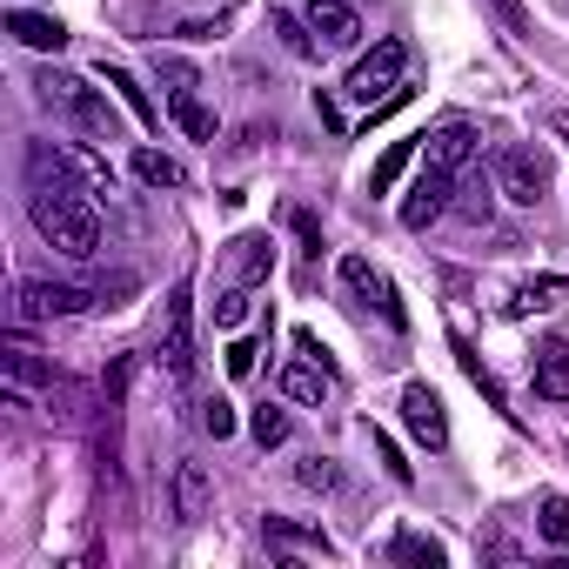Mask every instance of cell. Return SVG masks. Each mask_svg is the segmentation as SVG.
<instances>
[{
    "label": "cell",
    "mask_w": 569,
    "mask_h": 569,
    "mask_svg": "<svg viewBox=\"0 0 569 569\" xmlns=\"http://www.w3.org/2000/svg\"><path fill=\"white\" fill-rule=\"evenodd\" d=\"M34 94H41V108H54L81 141H121V114H114V101H108L94 81L61 74V68H41V74H34Z\"/></svg>",
    "instance_id": "cell-1"
},
{
    "label": "cell",
    "mask_w": 569,
    "mask_h": 569,
    "mask_svg": "<svg viewBox=\"0 0 569 569\" xmlns=\"http://www.w3.org/2000/svg\"><path fill=\"white\" fill-rule=\"evenodd\" d=\"M28 214H34L41 241H48V248H61L68 261L101 254V214H94V201H88V194H28Z\"/></svg>",
    "instance_id": "cell-2"
},
{
    "label": "cell",
    "mask_w": 569,
    "mask_h": 569,
    "mask_svg": "<svg viewBox=\"0 0 569 569\" xmlns=\"http://www.w3.org/2000/svg\"><path fill=\"white\" fill-rule=\"evenodd\" d=\"M402 81H409V41H396V34H389V41H376V54H362V61L349 68V81H342V88H349V101H356V108H376V101H389Z\"/></svg>",
    "instance_id": "cell-3"
},
{
    "label": "cell",
    "mask_w": 569,
    "mask_h": 569,
    "mask_svg": "<svg viewBox=\"0 0 569 569\" xmlns=\"http://www.w3.org/2000/svg\"><path fill=\"white\" fill-rule=\"evenodd\" d=\"M161 369L174 382L194 376V289L188 281H174V296H168V322H161Z\"/></svg>",
    "instance_id": "cell-4"
},
{
    "label": "cell",
    "mask_w": 569,
    "mask_h": 569,
    "mask_svg": "<svg viewBox=\"0 0 569 569\" xmlns=\"http://www.w3.org/2000/svg\"><path fill=\"white\" fill-rule=\"evenodd\" d=\"M449 194H456V168L422 161V174H416V181H409V194H402V228H409V234H422L429 221H442V214L456 208Z\"/></svg>",
    "instance_id": "cell-5"
},
{
    "label": "cell",
    "mask_w": 569,
    "mask_h": 569,
    "mask_svg": "<svg viewBox=\"0 0 569 569\" xmlns=\"http://www.w3.org/2000/svg\"><path fill=\"white\" fill-rule=\"evenodd\" d=\"M496 188H502V201L536 208V201L549 194V161H542V148H502V161H496Z\"/></svg>",
    "instance_id": "cell-6"
},
{
    "label": "cell",
    "mask_w": 569,
    "mask_h": 569,
    "mask_svg": "<svg viewBox=\"0 0 569 569\" xmlns=\"http://www.w3.org/2000/svg\"><path fill=\"white\" fill-rule=\"evenodd\" d=\"M101 296L81 281H21V322H54V316H81Z\"/></svg>",
    "instance_id": "cell-7"
},
{
    "label": "cell",
    "mask_w": 569,
    "mask_h": 569,
    "mask_svg": "<svg viewBox=\"0 0 569 569\" xmlns=\"http://www.w3.org/2000/svg\"><path fill=\"white\" fill-rule=\"evenodd\" d=\"M476 148H482V134H476V121H462V114H449V121H436V128L422 134V161L456 168V174L476 161Z\"/></svg>",
    "instance_id": "cell-8"
},
{
    "label": "cell",
    "mask_w": 569,
    "mask_h": 569,
    "mask_svg": "<svg viewBox=\"0 0 569 569\" xmlns=\"http://www.w3.org/2000/svg\"><path fill=\"white\" fill-rule=\"evenodd\" d=\"M402 422L422 449H449V416H442V396L429 382H409L402 389Z\"/></svg>",
    "instance_id": "cell-9"
},
{
    "label": "cell",
    "mask_w": 569,
    "mask_h": 569,
    "mask_svg": "<svg viewBox=\"0 0 569 569\" xmlns=\"http://www.w3.org/2000/svg\"><path fill=\"white\" fill-rule=\"evenodd\" d=\"M336 281H342V289H349L356 302H382V316H389V322L402 329V309H396L389 281L376 274V261H369V254H342V261H336Z\"/></svg>",
    "instance_id": "cell-10"
},
{
    "label": "cell",
    "mask_w": 569,
    "mask_h": 569,
    "mask_svg": "<svg viewBox=\"0 0 569 569\" xmlns=\"http://www.w3.org/2000/svg\"><path fill=\"white\" fill-rule=\"evenodd\" d=\"M302 21L316 28V41H322V48H356V41H362V21H356L349 0H309Z\"/></svg>",
    "instance_id": "cell-11"
},
{
    "label": "cell",
    "mask_w": 569,
    "mask_h": 569,
    "mask_svg": "<svg viewBox=\"0 0 569 569\" xmlns=\"http://www.w3.org/2000/svg\"><path fill=\"white\" fill-rule=\"evenodd\" d=\"M208 502H214V482H208V462H194V456H181V462H174V516H181V522H201V516H208Z\"/></svg>",
    "instance_id": "cell-12"
},
{
    "label": "cell",
    "mask_w": 569,
    "mask_h": 569,
    "mask_svg": "<svg viewBox=\"0 0 569 569\" xmlns=\"http://www.w3.org/2000/svg\"><path fill=\"white\" fill-rule=\"evenodd\" d=\"M8 34L21 48H34V54H61L68 48V28L54 14H28V8H8Z\"/></svg>",
    "instance_id": "cell-13"
},
{
    "label": "cell",
    "mask_w": 569,
    "mask_h": 569,
    "mask_svg": "<svg viewBox=\"0 0 569 569\" xmlns=\"http://www.w3.org/2000/svg\"><path fill=\"white\" fill-rule=\"evenodd\" d=\"M536 396H549V402L569 396V342H562V336H549V342L536 349Z\"/></svg>",
    "instance_id": "cell-14"
},
{
    "label": "cell",
    "mask_w": 569,
    "mask_h": 569,
    "mask_svg": "<svg viewBox=\"0 0 569 569\" xmlns=\"http://www.w3.org/2000/svg\"><path fill=\"white\" fill-rule=\"evenodd\" d=\"M281 396H289V402H329V369L316 362V356H302V362H289V369H281Z\"/></svg>",
    "instance_id": "cell-15"
},
{
    "label": "cell",
    "mask_w": 569,
    "mask_h": 569,
    "mask_svg": "<svg viewBox=\"0 0 569 569\" xmlns=\"http://www.w3.org/2000/svg\"><path fill=\"white\" fill-rule=\"evenodd\" d=\"M228 268H234V281H248V289H254V281H268V268H274V241L268 234H241L234 254H228Z\"/></svg>",
    "instance_id": "cell-16"
},
{
    "label": "cell",
    "mask_w": 569,
    "mask_h": 569,
    "mask_svg": "<svg viewBox=\"0 0 569 569\" xmlns=\"http://www.w3.org/2000/svg\"><path fill=\"white\" fill-rule=\"evenodd\" d=\"M168 114H174V128H181L188 141H214V114H208V101H201L194 88H174V94H168Z\"/></svg>",
    "instance_id": "cell-17"
},
{
    "label": "cell",
    "mask_w": 569,
    "mask_h": 569,
    "mask_svg": "<svg viewBox=\"0 0 569 569\" xmlns=\"http://www.w3.org/2000/svg\"><path fill=\"white\" fill-rule=\"evenodd\" d=\"M101 81H108V88H114V94H121V101L134 108V121H141V128H161V108L148 101V88H141V81H134L128 68H108V61H101Z\"/></svg>",
    "instance_id": "cell-18"
},
{
    "label": "cell",
    "mask_w": 569,
    "mask_h": 569,
    "mask_svg": "<svg viewBox=\"0 0 569 569\" xmlns=\"http://www.w3.org/2000/svg\"><path fill=\"white\" fill-rule=\"evenodd\" d=\"M562 289H569L562 274H536V281H522V289H516L509 316H542V309H556V302H562Z\"/></svg>",
    "instance_id": "cell-19"
},
{
    "label": "cell",
    "mask_w": 569,
    "mask_h": 569,
    "mask_svg": "<svg viewBox=\"0 0 569 569\" xmlns=\"http://www.w3.org/2000/svg\"><path fill=\"white\" fill-rule=\"evenodd\" d=\"M422 148V134H409V141H389V154L376 161V174H369V194H389L396 181H402V168H409V154Z\"/></svg>",
    "instance_id": "cell-20"
},
{
    "label": "cell",
    "mask_w": 569,
    "mask_h": 569,
    "mask_svg": "<svg viewBox=\"0 0 569 569\" xmlns=\"http://www.w3.org/2000/svg\"><path fill=\"white\" fill-rule=\"evenodd\" d=\"M389 556H396V562H422V569H442V562H449V549H442L436 536H416V529H402V536L389 542Z\"/></svg>",
    "instance_id": "cell-21"
},
{
    "label": "cell",
    "mask_w": 569,
    "mask_h": 569,
    "mask_svg": "<svg viewBox=\"0 0 569 569\" xmlns=\"http://www.w3.org/2000/svg\"><path fill=\"white\" fill-rule=\"evenodd\" d=\"M536 529H542V542H549V549H569V496H556V489H549V496L536 502Z\"/></svg>",
    "instance_id": "cell-22"
},
{
    "label": "cell",
    "mask_w": 569,
    "mask_h": 569,
    "mask_svg": "<svg viewBox=\"0 0 569 569\" xmlns=\"http://www.w3.org/2000/svg\"><path fill=\"white\" fill-rule=\"evenodd\" d=\"M134 181H148V188H181V161H168L161 148H141V154H134Z\"/></svg>",
    "instance_id": "cell-23"
},
{
    "label": "cell",
    "mask_w": 569,
    "mask_h": 569,
    "mask_svg": "<svg viewBox=\"0 0 569 569\" xmlns=\"http://www.w3.org/2000/svg\"><path fill=\"white\" fill-rule=\"evenodd\" d=\"M496 194H502L496 181H469V188H462V201H456V214H462L469 228H489V214H496Z\"/></svg>",
    "instance_id": "cell-24"
},
{
    "label": "cell",
    "mask_w": 569,
    "mask_h": 569,
    "mask_svg": "<svg viewBox=\"0 0 569 569\" xmlns=\"http://www.w3.org/2000/svg\"><path fill=\"white\" fill-rule=\"evenodd\" d=\"M248 436H254L261 449H281V442H289V409H268V402H261V409L248 416Z\"/></svg>",
    "instance_id": "cell-25"
},
{
    "label": "cell",
    "mask_w": 569,
    "mask_h": 569,
    "mask_svg": "<svg viewBox=\"0 0 569 569\" xmlns=\"http://www.w3.org/2000/svg\"><path fill=\"white\" fill-rule=\"evenodd\" d=\"M268 542H281V549H316V556H329V549H336L322 529H296V522H274V516H268Z\"/></svg>",
    "instance_id": "cell-26"
},
{
    "label": "cell",
    "mask_w": 569,
    "mask_h": 569,
    "mask_svg": "<svg viewBox=\"0 0 569 569\" xmlns=\"http://www.w3.org/2000/svg\"><path fill=\"white\" fill-rule=\"evenodd\" d=\"M8 376H14V382H48V389H54V369H48V362H34V349H28L21 336L8 342Z\"/></svg>",
    "instance_id": "cell-27"
},
{
    "label": "cell",
    "mask_w": 569,
    "mask_h": 569,
    "mask_svg": "<svg viewBox=\"0 0 569 569\" xmlns=\"http://www.w3.org/2000/svg\"><path fill=\"white\" fill-rule=\"evenodd\" d=\"M274 34H281V48H289V54H302V61L322 48V41H316V28H309V21H296V14H274Z\"/></svg>",
    "instance_id": "cell-28"
},
{
    "label": "cell",
    "mask_w": 569,
    "mask_h": 569,
    "mask_svg": "<svg viewBox=\"0 0 569 569\" xmlns=\"http://www.w3.org/2000/svg\"><path fill=\"white\" fill-rule=\"evenodd\" d=\"M248 322V281H234V289L214 296V329H241Z\"/></svg>",
    "instance_id": "cell-29"
},
{
    "label": "cell",
    "mask_w": 569,
    "mask_h": 569,
    "mask_svg": "<svg viewBox=\"0 0 569 569\" xmlns=\"http://www.w3.org/2000/svg\"><path fill=\"white\" fill-rule=\"evenodd\" d=\"M296 482L329 496V489H336V462H329V456H309V462H296Z\"/></svg>",
    "instance_id": "cell-30"
},
{
    "label": "cell",
    "mask_w": 569,
    "mask_h": 569,
    "mask_svg": "<svg viewBox=\"0 0 569 569\" xmlns=\"http://www.w3.org/2000/svg\"><path fill=\"white\" fill-rule=\"evenodd\" d=\"M201 429H208V436H214V442H228V436H234V409H228V402H221V396H214V402H208V409H201Z\"/></svg>",
    "instance_id": "cell-31"
},
{
    "label": "cell",
    "mask_w": 569,
    "mask_h": 569,
    "mask_svg": "<svg viewBox=\"0 0 569 569\" xmlns=\"http://www.w3.org/2000/svg\"><path fill=\"white\" fill-rule=\"evenodd\" d=\"M254 356H261L254 342H228V376H234V382H241V376H254Z\"/></svg>",
    "instance_id": "cell-32"
},
{
    "label": "cell",
    "mask_w": 569,
    "mask_h": 569,
    "mask_svg": "<svg viewBox=\"0 0 569 569\" xmlns=\"http://www.w3.org/2000/svg\"><path fill=\"white\" fill-rule=\"evenodd\" d=\"M376 456H382V469H389L396 482H409V462L396 456V442H389V436H376Z\"/></svg>",
    "instance_id": "cell-33"
},
{
    "label": "cell",
    "mask_w": 569,
    "mask_h": 569,
    "mask_svg": "<svg viewBox=\"0 0 569 569\" xmlns=\"http://www.w3.org/2000/svg\"><path fill=\"white\" fill-rule=\"evenodd\" d=\"M496 8H502V21H509L516 34H529V21H522V8H516V0H496Z\"/></svg>",
    "instance_id": "cell-34"
},
{
    "label": "cell",
    "mask_w": 569,
    "mask_h": 569,
    "mask_svg": "<svg viewBox=\"0 0 569 569\" xmlns=\"http://www.w3.org/2000/svg\"><path fill=\"white\" fill-rule=\"evenodd\" d=\"M556 134H562V141H569V114H556Z\"/></svg>",
    "instance_id": "cell-35"
}]
</instances>
